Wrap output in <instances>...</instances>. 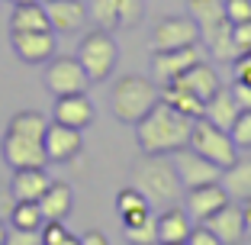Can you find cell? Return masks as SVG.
<instances>
[{
  "instance_id": "52a82bcc",
  "label": "cell",
  "mask_w": 251,
  "mask_h": 245,
  "mask_svg": "<svg viewBox=\"0 0 251 245\" xmlns=\"http://www.w3.org/2000/svg\"><path fill=\"white\" fill-rule=\"evenodd\" d=\"M87 84H90V78H87V71H84V65L77 58L61 55V58H52L49 68H45V87L52 90L55 97L84 94Z\"/></svg>"
},
{
  "instance_id": "4316f807",
  "label": "cell",
  "mask_w": 251,
  "mask_h": 245,
  "mask_svg": "<svg viewBox=\"0 0 251 245\" xmlns=\"http://www.w3.org/2000/svg\"><path fill=\"white\" fill-rule=\"evenodd\" d=\"M87 20L97 23V29H116L119 26V7L116 0H87Z\"/></svg>"
},
{
  "instance_id": "d6a6232c",
  "label": "cell",
  "mask_w": 251,
  "mask_h": 245,
  "mask_svg": "<svg viewBox=\"0 0 251 245\" xmlns=\"http://www.w3.org/2000/svg\"><path fill=\"white\" fill-rule=\"evenodd\" d=\"M232 42H235V52L238 55H248L251 52V20L248 23H235V26H232Z\"/></svg>"
},
{
  "instance_id": "ab89813d",
  "label": "cell",
  "mask_w": 251,
  "mask_h": 245,
  "mask_svg": "<svg viewBox=\"0 0 251 245\" xmlns=\"http://www.w3.org/2000/svg\"><path fill=\"white\" fill-rule=\"evenodd\" d=\"M81 245H110V242H106L103 232H87V236L81 239Z\"/></svg>"
},
{
  "instance_id": "d6986e66",
  "label": "cell",
  "mask_w": 251,
  "mask_h": 245,
  "mask_svg": "<svg viewBox=\"0 0 251 245\" xmlns=\"http://www.w3.org/2000/svg\"><path fill=\"white\" fill-rule=\"evenodd\" d=\"M238 113H242V107H238L235 94L226 90V87H219L206 104H203V116H206L209 123H216L219 129H232V123H235Z\"/></svg>"
},
{
  "instance_id": "8fae6325",
  "label": "cell",
  "mask_w": 251,
  "mask_h": 245,
  "mask_svg": "<svg viewBox=\"0 0 251 245\" xmlns=\"http://www.w3.org/2000/svg\"><path fill=\"white\" fill-rule=\"evenodd\" d=\"M3 162H7L13 171H20V168H45V162H49L45 142H32V139H23V136L7 133L3 136Z\"/></svg>"
},
{
  "instance_id": "1f68e13d",
  "label": "cell",
  "mask_w": 251,
  "mask_h": 245,
  "mask_svg": "<svg viewBox=\"0 0 251 245\" xmlns=\"http://www.w3.org/2000/svg\"><path fill=\"white\" fill-rule=\"evenodd\" d=\"M116 210L126 216V213H135V210H151V207L145 203V197H142L135 187H129V191H119V197H116Z\"/></svg>"
},
{
  "instance_id": "d4e9b609",
  "label": "cell",
  "mask_w": 251,
  "mask_h": 245,
  "mask_svg": "<svg viewBox=\"0 0 251 245\" xmlns=\"http://www.w3.org/2000/svg\"><path fill=\"white\" fill-rule=\"evenodd\" d=\"M13 32H36V29H52L49 26V16H45V7H39L36 3H20V7L13 10Z\"/></svg>"
},
{
  "instance_id": "f546056e",
  "label": "cell",
  "mask_w": 251,
  "mask_h": 245,
  "mask_svg": "<svg viewBox=\"0 0 251 245\" xmlns=\"http://www.w3.org/2000/svg\"><path fill=\"white\" fill-rule=\"evenodd\" d=\"M119 7V26L132 29L142 23V13H145V0H116Z\"/></svg>"
},
{
  "instance_id": "e0dca14e",
  "label": "cell",
  "mask_w": 251,
  "mask_h": 245,
  "mask_svg": "<svg viewBox=\"0 0 251 245\" xmlns=\"http://www.w3.org/2000/svg\"><path fill=\"white\" fill-rule=\"evenodd\" d=\"M171 84H177V87H184V90H190L193 97H200L203 104H206L209 97L216 94V90L222 87L219 84V75H216L213 68L206 65V61H200V65H193V68H187L180 78H174Z\"/></svg>"
},
{
  "instance_id": "2e32d148",
  "label": "cell",
  "mask_w": 251,
  "mask_h": 245,
  "mask_svg": "<svg viewBox=\"0 0 251 245\" xmlns=\"http://www.w3.org/2000/svg\"><path fill=\"white\" fill-rule=\"evenodd\" d=\"M45 16H49L52 29L74 32L87 20V3H81V0H45Z\"/></svg>"
},
{
  "instance_id": "ee69618b",
  "label": "cell",
  "mask_w": 251,
  "mask_h": 245,
  "mask_svg": "<svg viewBox=\"0 0 251 245\" xmlns=\"http://www.w3.org/2000/svg\"><path fill=\"white\" fill-rule=\"evenodd\" d=\"M20 3H36V0H13V7H20Z\"/></svg>"
},
{
  "instance_id": "484cf974",
  "label": "cell",
  "mask_w": 251,
  "mask_h": 245,
  "mask_svg": "<svg viewBox=\"0 0 251 245\" xmlns=\"http://www.w3.org/2000/svg\"><path fill=\"white\" fill-rule=\"evenodd\" d=\"M158 94H161V100H164L168 107H174V110L187 113V116H193V119L203 116V100H200V97H193L190 90L177 87V84H168V87L158 90Z\"/></svg>"
},
{
  "instance_id": "e575fe53",
  "label": "cell",
  "mask_w": 251,
  "mask_h": 245,
  "mask_svg": "<svg viewBox=\"0 0 251 245\" xmlns=\"http://www.w3.org/2000/svg\"><path fill=\"white\" fill-rule=\"evenodd\" d=\"M7 245H42V236L39 229H10L7 232Z\"/></svg>"
},
{
  "instance_id": "5b68a950",
  "label": "cell",
  "mask_w": 251,
  "mask_h": 245,
  "mask_svg": "<svg viewBox=\"0 0 251 245\" xmlns=\"http://www.w3.org/2000/svg\"><path fill=\"white\" fill-rule=\"evenodd\" d=\"M190 149L200 152L203 158H209L213 164H219L222 171L235 162V142H232L229 129H219L216 123L209 119H193V129H190Z\"/></svg>"
},
{
  "instance_id": "7bdbcfd3",
  "label": "cell",
  "mask_w": 251,
  "mask_h": 245,
  "mask_svg": "<svg viewBox=\"0 0 251 245\" xmlns=\"http://www.w3.org/2000/svg\"><path fill=\"white\" fill-rule=\"evenodd\" d=\"M0 245H7V226L0 223Z\"/></svg>"
},
{
  "instance_id": "83f0119b",
  "label": "cell",
  "mask_w": 251,
  "mask_h": 245,
  "mask_svg": "<svg viewBox=\"0 0 251 245\" xmlns=\"http://www.w3.org/2000/svg\"><path fill=\"white\" fill-rule=\"evenodd\" d=\"M10 223L16 226V229H39V226L45 223L42 210H39L36 200H16L13 213H10Z\"/></svg>"
},
{
  "instance_id": "ac0fdd59",
  "label": "cell",
  "mask_w": 251,
  "mask_h": 245,
  "mask_svg": "<svg viewBox=\"0 0 251 245\" xmlns=\"http://www.w3.org/2000/svg\"><path fill=\"white\" fill-rule=\"evenodd\" d=\"M90 119H94V107H90L87 94L58 97V104H55V123H65V126L84 129V126H90Z\"/></svg>"
},
{
  "instance_id": "b9f144b4",
  "label": "cell",
  "mask_w": 251,
  "mask_h": 245,
  "mask_svg": "<svg viewBox=\"0 0 251 245\" xmlns=\"http://www.w3.org/2000/svg\"><path fill=\"white\" fill-rule=\"evenodd\" d=\"M58 245H81V239H74V236H71V232H68V236H65V239H61V242H58Z\"/></svg>"
},
{
  "instance_id": "7a4b0ae2",
  "label": "cell",
  "mask_w": 251,
  "mask_h": 245,
  "mask_svg": "<svg viewBox=\"0 0 251 245\" xmlns=\"http://www.w3.org/2000/svg\"><path fill=\"white\" fill-rule=\"evenodd\" d=\"M187 10L197 20L209 55L216 61H235L238 52H235V42H232V20L226 13V0H190Z\"/></svg>"
},
{
  "instance_id": "ffe728a7",
  "label": "cell",
  "mask_w": 251,
  "mask_h": 245,
  "mask_svg": "<svg viewBox=\"0 0 251 245\" xmlns=\"http://www.w3.org/2000/svg\"><path fill=\"white\" fill-rule=\"evenodd\" d=\"M193 219L187 210H177V207H168L161 216H158V245H174V242H187L193 229Z\"/></svg>"
},
{
  "instance_id": "4fadbf2b",
  "label": "cell",
  "mask_w": 251,
  "mask_h": 245,
  "mask_svg": "<svg viewBox=\"0 0 251 245\" xmlns=\"http://www.w3.org/2000/svg\"><path fill=\"white\" fill-rule=\"evenodd\" d=\"M203 226L206 229L216 232V239H219L222 245H235L245 239V216H242V207H235V203H226L222 210H216L209 219H203Z\"/></svg>"
},
{
  "instance_id": "9a60e30c",
  "label": "cell",
  "mask_w": 251,
  "mask_h": 245,
  "mask_svg": "<svg viewBox=\"0 0 251 245\" xmlns=\"http://www.w3.org/2000/svg\"><path fill=\"white\" fill-rule=\"evenodd\" d=\"M81 152V129L65 126V123H52L45 133V155L49 162H68Z\"/></svg>"
},
{
  "instance_id": "277c9868",
  "label": "cell",
  "mask_w": 251,
  "mask_h": 245,
  "mask_svg": "<svg viewBox=\"0 0 251 245\" xmlns=\"http://www.w3.org/2000/svg\"><path fill=\"white\" fill-rule=\"evenodd\" d=\"M161 100L158 87L148 78L139 75H129V78H119L116 87H113L110 97V107H113V116L119 123H139L142 116H148V110Z\"/></svg>"
},
{
  "instance_id": "bcb514c9",
  "label": "cell",
  "mask_w": 251,
  "mask_h": 245,
  "mask_svg": "<svg viewBox=\"0 0 251 245\" xmlns=\"http://www.w3.org/2000/svg\"><path fill=\"white\" fill-rule=\"evenodd\" d=\"M174 245H187V242H174Z\"/></svg>"
},
{
  "instance_id": "9c48e42d",
  "label": "cell",
  "mask_w": 251,
  "mask_h": 245,
  "mask_svg": "<svg viewBox=\"0 0 251 245\" xmlns=\"http://www.w3.org/2000/svg\"><path fill=\"white\" fill-rule=\"evenodd\" d=\"M155 42L151 49L164 52V49H184V45H197L200 42V26L193 16H164L155 26Z\"/></svg>"
},
{
  "instance_id": "836d02e7",
  "label": "cell",
  "mask_w": 251,
  "mask_h": 245,
  "mask_svg": "<svg viewBox=\"0 0 251 245\" xmlns=\"http://www.w3.org/2000/svg\"><path fill=\"white\" fill-rule=\"evenodd\" d=\"M226 13H229L232 26L235 23H248L251 20V0H226Z\"/></svg>"
},
{
  "instance_id": "8d00e7d4",
  "label": "cell",
  "mask_w": 251,
  "mask_h": 245,
  "mask_svg": "<svg viewBox=\"0 0 251 245\" xmlns=\"http://www.w3.org/2000/svg\"><path fill=\"white\" fill-rule=\"evenodd\" d=\"M65 236L68 232H65V226H61V219H49L45 229H42V245H58Z\"/></svg>"
},
{
  "instance_id": "30bf717a",
  "label": "cell",
  "mask_w": 251,
  "mask_h": 245,
  "mask_svg": "<svg viewBox=\"0 0 251 245\" xmlns=\"http://www.w3.org/2000/svg\"><path fill=\"white\" fill-rule=\"evenodd\" d=\"M203 61V49L197 45H184V49H164V52H151V71L158 81L171 84L174 78H180L187 68Z\"/></svg>"
},
{
  "instance_id": "f1b7e54d",
  "label": "cell",
  "mask_w": 251,
  "mask_h": 245,
  "mask_svg": "<svg viewBox=\"0 0 251 245\" xmlns=\"http://www.w3.org/2000/svg\"><path fill=\"white\" fill-rule=\"evenodd\" d=\"M126 239L132 245H158V219L151 213L135 226H126Z\"/></svg>"
},
{
  "instance_id": "60d3db41",
  "label": "cell",
  "mask_w": 251,
  "mask_h": 245,
  "mask_svg": "<svg viewBox=\"0 0 251 245\" xmlns=\"http://www.w3.org/2000/svg\"><path fill=\"white\" fill-rule=\"evenodd\" d=\"M242 216H245V236H251V200L242 203Z\"/></svg>"
},
{
  "instance_id": "4dcf8cb0",
  "label": "cell",
  "mask_w": 251,
  "mask_h": 245,
  "mask_svg": "<svg viewBox=\"0 0 251 245\" xmlns=\"http://www.w3.org/2000/svg\"><path fill=\"white\" fill-rule=\"evenodd\" d=\"M229 136H232V142H235V149H251V110L238 113L232 129H229Z\"/></svg>"
},
{
  "instance_id": "8992f818",
  "label": "cell",
  "mask_w": 251,
  "mask_h": 245,
  "mask_svg": "<svg viewBox=\"0 0 251 245\" xmlns=\"http://www.w3.org/2000/svg\"><path fill=\"white\" fill-rule=\"evenodd\" d=\"M77 61L84 65L90 81H103L110 78L113 65H116V42L106 29H94L84 36L81 49H77Z\"/></svg>"
},
{
  "instance_id": "d590c367",
  "label": "cell",
  "mask_w": 251,
  "mask_h": 245,
  "mask_svg": "<svg viewBox=\"0 0 251 245\" xmlns=\"http://www.w3.org/2000/svg\"><path fill=\"white\" fill-rule=\"evenodd\" d=\"M187 245H222V242L216 239L213 229H206V226L200 223L197 229H190V236H187Z\"/></svg>"
},
{
  "instance_id": "ba28073f",
  "label": "cell",
  "mask_w": 251,
  "mask_h": 245,
  "mask_svg": "<svg viewBox=\"0 0 251 245\" xmlns=\"http://www.w3.org/2000/svg\"><path fill=\"white\" fill-rule=\"evenodd\" d=\"M171 162H174V168H177V178H180V184H184L187 191L222 181V168H219V164H213L209 158H203L200 152H193L190 145L177 149Z\"/></svg>"
},
{
  "instance_id": "74e56055",
  "label": "cell",
  "mask_w": 251,
  "mask_h": 245,
  "mask_svg": "<svg viewBox=\"0 0 251 245\" xmlns=\"http://www.w3.org/2000/svg\"><path fill=\"white\" fill-rule=\"evenodd\" d=\"M232 94H235V100H238V107H242V110H251V84H242V81H235Z\"/></svg>"
},
{
  "instance_id": "f35d334b",
  "label": "cell",
  "mask_w": 251,
  "mask_h": 245,
  "mask_svg": "<svg viewBox=\"0 0 251 245\" xmlns=\"http://www.w3.org/2000/svg\"><path fill=\"white\" fill-rule=\"evenodd\" d=\"M13 207H16V197L10 191H3V187H0V223H3V219H10Z\"/></svg>"
},
{
  "instance_id": "cb8c5ba5",
  "label": "cell",
  "mask_w": 251,
  "mask_h": 245,
  "mask_svg": "<svg viewBox=\"0 0 251 245\" xmlns=\"http://www.w3.org/2000/svg\"><path fill=\"white\" fill-rule=\"evenodd\" d=\"M7 133L23 136V139H32V142H45V133H49V119L36 110H26V113H16L10 119Z\"/></svg>"
},
{
  "instance_id": "5bb4252c",
  "label": "cell",
  "mask_w": 251,
  "mask_h": 245,
  "mask_svg": "<svg viewBox=\"0 0 251 245\" xmlns=\"http://www.w3.org/2000/svg\"><path fill=\"white\" fill-rule=\"evenodd\" d=\"M13 52L29 65H42L52 58L55 52V39L49 29H36V32H13Z\"/></svg>"
},
{
  "instance_id": "7c38bea8",
  "label": "cell",
  "mask_w": 251,
  "mask_h": 245,
  "mask_svg": "<svg viewBox=\"0 0 251 245\" xmlns=\"http://www.w3.org/2000/svg\"><path fill=\"white\" fill-rule=\"evenodd\" d=\"M229 200H232L229 191H226L219 181H216V184L193 187V191H187V213H190L193 223H203V219H209L216 210H222Z\"/></svg>"
},
{
  "instance_id": "6da1fadb",
  "label": "cell",
  "mask_w": 251,
  "mask_h": 245,
  "mask_svg": "<svg viewBox=\"0 0 251 245\" xmlns=\"http://www.w3.org/2000/svg\"><path fill=\"white\" fill-rule=\"evenodd\" d=\"M190 129H193V116L168 107L164 100H158L148 116H142L135 123V136L145 155H174L177 149L190 145Z\"/></svg>"
},
{
  "instance_id": "44dd1931",
  "label": "cell",
  "mask_w": 251,
  "mask_h": 245,
  "mask_svg": "<svg viewBox=\"0 0 251 245\" xmlns=\"http://www.w3.org/2000/svg\"><path fill=\"white\" fill-rule=\"evenodd\" d=\"M49 187H52V181H49V174H45L42 168H20L13 174L10 193H13L16 200H36L39 203V197H42Z\"/></svg>"
},
{
  "instance_id": "f6af8a7d",
  "label": "cell",
  "mask_w": 251,
  "mask_h": 245,
  "mask_svg": "<svg viewBox=\"0 0 251 245\" xmlns=\"http://www.w3.org/2000/svg\"><path fill=\"white\" fill-rule=\"evenodd\" d=\"M245 58H248V61H251V52H248V55H245Z\"/></svg>"
},
{
  "instance_id": "3957f363",
  "label": "cell",
  "mask_w": 251,
  "mask_h": 245,
  "mask_svg": "<svg viewBox=\"0 0 251 245\" xmlns=\"http://www.w3.org/2000/svg\"><path fill=\"white\" fill-rule=\"evenodd\" d=\"M135 191L145 197L148 207H174L180 193V178L174 162H168L164 155H148L135 164Z\"/></svg>"
},
{
  "instance_id": "7402d4cb",
  "label": "cell",
  "mask_w": 251,
  "mask_h": 245,
  "mask_svg": "<svg viewBox=\"0 0 251 245\" xmlns=\"http://www.w3.org/2000/svg\"><path fill=\"white\" fill-rule=\"evenodd\" d=\"M226 191H229L232 200H251V158H235L229 168L222 171V181H219Z\"/></svg>"
},
{
  "instance_id": "603a6c76",
  "label": "cell",
  "mask_w": 251,
  "mask_h": 245,
  "mask_svg": "<svg viewBox=\"0 0 251 245\" xmlns=\"http://www.w3.org/2000/svg\"><path fill=\"white\" fill-rule=\"evenodd\" d=\"M71 203H74L71 187L68 184H55V181H52V187L39 197V210H42L45 223H49V219H65V216L71 213Z\"/></svg>"
}]
</instances>
